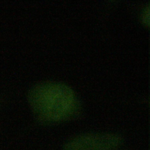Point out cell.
<instances>
[{
  "mask_svg": "<svg viewBox=\"0 0 150 150\" xmlns=\"http://www.w3.org/2000/svg\"><path fill=\"white\" fill-rule=\"evenodd\" d=\"M36 117L46 123H56L75 117L80 110L74 91L66 84L45 81L35 85L28 96Z\"/></svg>",
  "mask_w": 150,
  "mask_h": 150,
  "instance_id": "1",
  "label": "cell"
},
{
  "mask_svg": "<svg viewBox=\"0 0 150 150\" xmlns=\"http://www.w3.org/2000/svg\"><path fill=\"white\" fill-rule=\"evenodd\" d=\"M122 142L121 137L112 133H88L68 141L63 150H114Z\"/></svg>",
  "mask_w": 150,
  "mask_h": 150,
  "instance_id": "2",
  "label": "cell"
},
{
  "mask_svg": "<svg viewBox=\"0 0 150 150\" xmlns=\"http://www.w3.org/2000/svg\"><path fill=\"white\" fill-rule=\"evenodd\" d=\"M141 19L143 23L145 25H148L149 24V6H148L147 7H145L144 11H142L141 13Z\"/></svg>",
  "mask_w": 150,
  "mask_h": 150,
  "instance_id": "3",
  "label": "cell"
}]
</instances>
